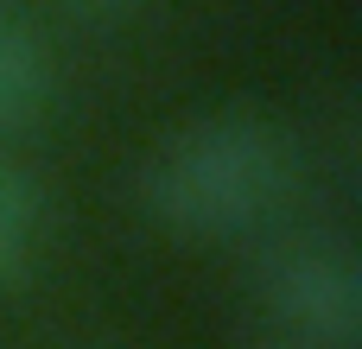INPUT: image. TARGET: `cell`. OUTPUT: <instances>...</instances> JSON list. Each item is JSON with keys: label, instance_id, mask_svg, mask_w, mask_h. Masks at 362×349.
<instances>
[{"label": "cell", "instance_id": "2", "mask_svg": "<svg viewBox=\"0 0 362 349\" xmlns=\"http://www.w3.org/2000/svg\"><path fill=\"white\" fill-rule=\"evenodd\" d=\"M255 299L286 343L356 349L362 337V261L337 229H286L255 254Z\"/></svg>", "mask_w": 362, "mask_h": 349}, {"label": "cell", "instance_id": "3", "mask_svg": "<svg viewBox=\"0 0 362 349\" xmlns=\"http://www.w3.org/2000/svg\"><path fill=\"white\" fill-rule=\"evenodd\" d=\"M45 95H51L45 38L13 6H0V134H19L25 121H38L45 114Z\"/></svg>", "mask_w": 362, "mask_h": 349}, {"label": "cell", "instance_id": "6", "mask_svg": "<svg viewBox=\"0 0 362 349\" xmlns=\"http://www.w3.org/2000/svg\"><path fill=\"white\" fill-rule=\"evenodd\" d=\"M261 349H312V343H286V337H267Z\"/></svg>", "mask_w": 362, "mask_h": 349}, {"label": "cell", "instance_id": "1", "mask_svg": "<svg viewBox=\"0 0 362 349\" xmlns=\"http://www.w3.org/2000/svg\"><path fill=\"white\" fill-rule=\"evenodd\" d=\"M293 191V146L274 121L248 108H216L185 121L146 153L140 197L146 210L191 242L261 235Z\"/></svg>", "mask_w": 362, "mask_h": 349}, {"label": "cell", "instance_id": "4", "mask_svg": "<svg viewBox=\"0 0 362 349\" xmlns=\"http://www.w3.org/2000/svg\"><path fill=\"white\" fill-rule=\"evenodd\" d=\"M25 248H32V191L0 159V286L25 267Z\"/></svg>", "mask_w": 362, "mask_h": 349}, {"label": "cell", "instance_id": "5", "mask_svg": "<svg viewBox=\"0 0 362 349\" xmlns=\"http://www.w3.org/2000/svg\"><path fill=\"white\" fill-rule=\"evenodd\" d=\"M70 6H83V13H108V6H127V0H70Z\"/></svg>", "mask_w": 362, "mask_h": 349}]
</instances>
